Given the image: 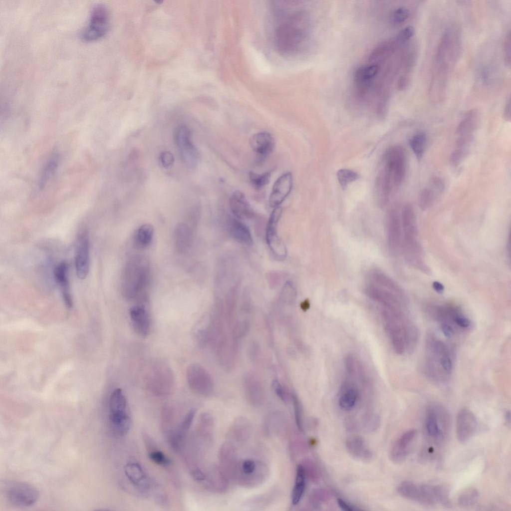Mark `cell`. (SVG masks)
Returning <instances> with one entry per match:
<instances>
[{
	"instance_id": "obj_25",
	"label": "cell",
	"mask_w": 511,
	"mask_h": 511,
	"mask_svg": "<svg viewBox=\"0 0 511 511\" xmlns=\"http://www.w3.org/2000/svg\"><path fill=\"white\" fill-rule=\"evenodd\" d=\"M90 263V242L88 237L82 235L78 242L75 257L76 273L80 279H85L88 273Z\"/></svg>"
},
{
	"instance_id": "obj_5",
	"label": "cell",
	"mask_w": 511,
	"mask_h": 511,
	"mask_svg": "<svg viewBox=\"0 0 511 511\" xmlns=\"http://www.w3.org/2000/svg\"><path fill=\"white\" fill-rule=\"evenodd\" d=\"M402 246L404 256L413 267L428 273L430 272L423 257L421 245L418 238L416 217L414 209L410 204H406L401 215Z\"/></svg>"
},
{
	"instance_id": "obj_44",
	"label": "cell",
	"mask_w": 511,
	"mask_h": 511,
	"mask_svg": "<svg viewBox=\"0 0 511 511\" xmlns=\"http://www.w3.org/2000/svg\"><path fill=\"white\" fill-rule=\"evenodd\" d=\"M337 177L340 185L344 189L349 184L357 180L359 176L357 173L351 170L341 169L337 172Z\"/></svg>"
},
{
	"instance_id": "obj_8",
	"label": "cell",
	"mask_w": 511,
	"mask_h": 511,
	"mask_svg": "<svg viewBox=\"0 0 511 511\" xmlns=\"http://www.w3.org/2000/svg\"><path fill=\"white\" fill-rule=\"evenodd\" d=\"M108 418L115 432L123 436L129 431L131 419L127 410V402L122 390L115 389L111 393L109 404Z\"/></svg>"
},
{
	"instance_id": "obj_3",
	"label": "cell",
	"mask_w": 511,
	"mask_h": 511,
	"mask_svg": "<svg viewBox=\"0 0 511 511\" xmlns=\"http://www.w3.org/2000/svg\"><path fill=\"white\" fill-rule=\"evenodd\" d=\"M384 327L395 352L402 354L412 350L418 340V330L405 310H391L382 307Z\"/></svg>"
},
{
	"instance_id": "obj_1",
	"label": "cell",
	"mask_w": 511,
	"mask_h": 511,
	"mask_svg": "<svg viewBox=\"0 0 511 511\" xmlns=\"http://www.w3.org/2000/svg\"><path fill=\"white\" fill-rule=\"evenodd\" d=\"M270 8L275 47L283 54L298 51L309 34L308 14L292 1H273Z\"/></svg>"
},
{
	"instance_id": "obj_38",
	"label": "cell",
	"mask_w": 511,
	"mask_h": 511,
	"mask_svg": "<svg viewBox=\"0 0 511 511\" xmlns=\"http://www.w3.org/2000/svg\"><path fill=\"white\" fill-rule=\"evenodd\" d=\"M305 477L302 466L301 464L298 465L291 494V503L293 505L298 504L302 498L305 487Z\"/></svg>"
},
{
	"instance_id": "obj_9",
	"label": "cell",
	"mask_w": 511,
	"mask_h": 511,
	"mask_svg": "<svg viewBox=\"0 0 511 511\" xmlns=\"http://www.w3.org/2000/svg\"><path fill=\"white\" fill-rule=\"evenodd\" d=\"M148 390L160 397L169 395L174 386V378L171 369L167 364L158 363L149 370L146 376Z\"/></svg>"
},
{
	"instance_id": "obj_18",
	"label": "cell",
	"mask_w": 511,
	"mask_h": 511,
	"mask_svg": "<svg viewBox=\"0 0 511 511\" xmlns=\"http://www.w3.org/2000/svg\"><path fill=\"white\" fill-rule=\"evenodd\" d=\"M450 490L444 485H418L416 502L426 505L447 504Z\"/></svg>"
},
{
	"instance_id": "obj_23",
	"label": "cell",
	"mask_w": 511,
	"mask_h": 511,
	"mask_svg": "<svg viewBox=\"0 0 511 511\" xmlns=\"http://www.w3.org/2000/svg\"><path fill=\"white\" fill-rule=\"evenodd\" d=\"M250 145L256 154L258 163L264 161L272 152L275 146L274 139L266 131L254 134L250 139Z\"/></svg>"
},
{
	"instance_id": "obj_53",
	"label": "cell",
	"mask_w": 511,
	"mask_h": 511,
	"mask_svg": "<svg viewBox=\"0 0 511 511\" xmlns=\"http://www.w3.org/2000/svg\"><path fill=\"white\" fill-rule=\"evenodd\" d=\"M296 293V289L293 284L291 281L288 280L285 283L282 288L280 298L284 301L291 302L295 299Z\"/></svg>"
},
{
	"instance_id": "obj_49",
	"label": "cell",
	"mask_w": 511,
	"mask_h": 511,
	"mask_svg": "<svg viewBox=\"0 0 511 511\" xmlns=\"http://www.w3.org/2000/svg\"><path fill=\"white\" fill-rule=\"evenodd\" d=\"M303 467L305 476L313 483H317L319 482L320 477L318 472L313 463L309 459L304 461Z\"/></svg>"
},
{
	"instance_id": "obj_21",
	"label": "cell",
	"mask_w": 511,
	"mask_h": 511,
	"mask_svg": "<svg viewBox=\"0 0 511 511\" xmlns=\"http://www.w3.org/2000/svg\"><path fill=\"white\" fill-rule=\"evenodd\" d=\"M196 414L194 409L190 410L175 430L167 433L171 447L177 453L181 452L184 447L186 436L192 424Z\"/></svg>"
},
{
	"instance_id": "obj_57",
	"label": "cell",
	"mask_w": 511,
	"mask_h": 511,
	"mask_svg": "<svg viewBox=\"0 0 511 511\" xmlns=\"http://www.w3.org/2000/svg\"><path fill=\"white\" fill-rule=\"evenodd\" d=\"M345 364L348 373L353 374L355 372L356 369L355 363L353 357L351 356L346 357L345 360Z\"/></svg>"
},
{
	"instance_id": "obj_41",
	"label": "cell",
	"mask_w": 511,
	"mask_h": 511,
	"mask_svg": "<svg viewBox=\"0 0 511 511\" xmlns=\"http://www.w3.org/2000/svg\"><path fill=\"white\" fill-rule=\"evenodd\" d=\"M479 497L478 490L470 488L463 491L458 497L457 502L462 507H469L475 504Z\"/></svg>"
},
{
	"instance_id": "obj_19",
	"label": "cell",
	"mask_w": 511,
	"mask_h": 511,
	"mask_svg": "<svg viewBox=\"0 0 511 511\" xmlns=\"http://www.w3.org/2000/svg\"><path fill=\"white\" fill-rule=\"evenodd\" d=\"M478 421L474 414L468 408H463L458 413L456 431L458 440L465 443L475 435L478 429Z\"/></svg>"
},
{
	"instance_id": "obj_39",
	"label": "cell",
	"mask_w": 511,
	"mask_h": 511,
	"mask_svg": "<svg viewBox=\"0 0 511 511\" xmlns=\"http://www.w3.org/2000/svg\"><path fill=\"white\" fill-rule=\"evenodd\" d=\"M245 383L247 395L251 399L253 397L256 400V397L259 400L262 394V388L259 381L255 377L249 375L245 378Z\"/></svg>"
},
{
	"instance_id": "obj_45",
	"label": "cell",
	"mask_w": 511,
	"mask_h": 511,
	"mask_svg": "<svg viewBox=\"0 0 511 511\" xmlns=\"http://www.w3.org/2000/svg\"><path fill=\"white\" fill-rule=\"evenodd\" d=\"M154 446L150 445L148 448V456L149 459L157 465L167 466L171 463L169 459L161 451L155 449Z\"/></svg>"
},
{
	"instance_id": "obj_4",
	"label": "cell",
	"mask_w": 511,
	"mask_h": 511,
	"mask_svg": "<svg viewBox=\"0 0 511 511\" xmlns=\"http://www.w3.org/2000/svg\"><path fill=\"white\" fill-rule=\"evenodd\" d=\"M222 458L223 463L230 470V474L240 483L253 485L263 481L267 473L265 464L256 454H237L232 445L223 447Z\"/></svg>"
},
{
	"instance_id": "obj_47",
	"label": "cell",
	"mask_w": 511,
	"mask_h": 511,
	"mask_svg": "<svg viewBox=\"0 0 511 511\" xmlns=\"http://www.w3.org/2000/svg\"><path fill=\"white\" fill-rule=\"evenodd\" d=\"M409 9L404 6L396 8L392 12L391 20L393 24L400 25L405 23L410 16Z\"/></svg>"
},
{
	"instance_id": "obj_16",
	"label": "cell",
	"mask_w": 511,
	"mask_h": 511,
	"mask_svg": "<svg viewBox=\"0 0 511 511\" xmlns=\"http://www.w3.org/2000/svg\"><path fill=\"white\" fill-rule=\"evenodd\" d=\"M418 53V43L412 39L406 47L401 59L400 68L401 73L397 82V88L400 91L406 89L410 84Z\"/></svg>"
},
{
	"instance_id": "obj_54",
	"label": "cell",
	"mask_w": 511,
	"mask_h": 511,
	"mask_svg": "<svg viewBox=\"0 0 511 511\" xmlns=\"http://www.w3.org/2000/svg\"><path fill=\"white\" fill-rule=\"evenodd\" d=\"M272 387L277 396L283 401L287 402L291 395H289L286 389L277 380L272 382Z\"/></svg>"
},
{
	"instance_id": "obj_29",
	"label": "cell",
	"mask_w": 511,
	"mask_h": 511,
	"mask_svg": "<svg viewBox=\"0 0 511 511\" xmlns=\"http://www.w3.org/2000/svg\"><path fill=\"white\" fill-rule=\"evenodd\" d=\"M176 135L177 142L183 157L188 163L194 165L196 162L198 152L190 140L188 129L185 126L179 127Z\"/></svg>"
},
{
	"instance_id": "obj_13",
	"label": "cell",
	"mask_w": 511,
	"mask_h": 511,
	"mask_svg": "<svg viewBox=\"0 0 511 511\" xmlns=\"http://www.w3.org/2000/svg\"><path fill=\"white\" fill-rule=\"evenodd\" d=\"M282 213L279 206L273 208L269 216L266 230V241L272 254L278 259H283L287 256L286 247L277 233L278 221Z\"/></svg>"
},
{
	"instance_id": "obj_52",
	"label": "cell",
	"mask_w": 511,
	"mask_h": 511,
	"mask_svg": "<svg viewBox=\"0 0 511 511\" xmlns=\"http://www.w3.org/2000/svg\"><path fill=\"white\" fill-rule=\"evenodd\" d=\"M468 153L469 149L457 147L450 156L451 164L454 167L458 166L465 160Z\"/></svg>"
},
{
	"instance_id": "obj_43",
	"label": "cell",
	"mask_w": 511,
	"mask_h": 511,
	"mask_svg": "<svg viewBox=\"0 0 511 511\" xmlns=\"http://www.w3.org/2000/svg\"><path fill=\"white\" fill-rule=\"evenodd\" d=\"M437 193L431 188L424 189L420 193L418 198V205L423 210L430 208L434 203Z\"/></svg>"
},
{
	"instance_id": "obj_27",
	"label": "cell",
	"mask_w": 511,
	"mask_h": 511,
	"mask_svg": "<svg viewBox=\"0 0 511 511\" xmlns=\"http://www.w3.org/2000/svg\"><path fill=\"white\" fill-rule=\"evenodd\" d=\"M230 209L234 216L240 220H248L254 216V211L245 195L240 191H236L229 200Z\"/></svg>"
},
{
	"instance_id": "obj_6",
	"label": "cell",
	"mask_w": 511,
	"mask_h": 511,
	"mask_svg": "<svg viewBox=\"0 0 511 511\" xmlns=\"http://www.w3.org/2000/svg\"><path fill=\"white\" fill-rule=\"evenodd\" d=\"M426 353V370L429 375L438 380L450 376L453 370L451 353L446 344L435 338L428 339Z\"/></svg>"
},
{
	"instance_id": "obj_61",
	"label": "cell",
	"mask_w": 511,
	"mask_h": 511,
	"mask_svg": "<svg viewBox=\"0 0 511 511\" xmlns=\"http://www.w3.org/2000/svg\"><path fill=\"white\" fill-rule=\"evenodd\" d=\"M433 288H434L435 290H436L437 292L439 293H441L443 291L444 286L441 283L438 281H435L433 282Z\"/></svg>"
},
{
	"instance_id": "obj_14",
	"label": "cell",
	"mask_w": 511,
	"mask_h": 511,
	"mask_svg": "<svg viewBox=\"0 0 511 511\" xmlns=\"http://www.w3.org/2000/svg\"><path fill=\"white\" fill-rule=\"evenodd\" d=\"M365 292L370 299L379 304L382 307L392 310L405 309V297L372 283L366 286Z\"/></svg>"
},
{
	"instance_id": "obj_34",
	"label": "cell",
	"mask_w": 511,
	"mask_h": 511,
	"mask_svg": "<svg viewBox=\"0 0 511 511\" xmlns=\"http://www.w3.org/2000/svg\"><path fill=\"white\" fill-rule=\"evenodd\" d=\"M480 121V115L476 109L468 111L459 124L457 133L459 135H474L478 128Z\"/></svg>"
},
{
	"instance_id": "obj_48",
	"label": "cell",
	"mask_w": 511,
	"mask_h": 511,
	"mask_svg": "<svg viewBox=\"0 0 511 511\" xmlns=\"http://www.w3.org/2000/svg\"><path fill=\"white\" fill-rule=\"evenodd\" d=\"M175 236L177 247L181 250L185 248L188 244L190 237L187 227L183 225L179 226L176 229Z\"/></svg>"
},
{
	"instance_id": "obj_40",
	"label": "cell",
	"mask_w": 511,
	"mask_h": 511,
	"mask_svg": "<svg viewBox=\"0 0 511 511\" xmlns=\"http://www.w3.org/2000/svg\"><path fill=\"white\" fill-rule=\"evenodd\" d=\"M426 141V136L424 132L416 134L410 140L411 148L418 160L421 159L424 154Z\"/></svg>"
},
{
	"instance_id": "obj_31",
	"label": "cell",
	"mask_w": 511,
	"mask_h": 511,
	"mask_svg": "<svg viewBox=\"0 0 511 511\" xmlns=\"http://www.w3.org/2000/svg\"><path fill=\"white\" fill-rule=\"evenodd\" d=\"M346 450L352 457L363 461H369L372 458V451L368 448L364 439L358 435L348 437L345 442Z\"/></svg>"
},
{
	"instance_id": "obj_22",
	"label": "cell",
	"mask_w": 511,
	"mask_h": 511,
	"mask_svg": "<svg viewBox=\"0 0 511 511\" xmlns=\"http://www.w3.org/2000/svg\"><path fill=\"white\" fill-rule=\"evenodd\" d=\"M293 184L291 172L282 174L274 182L269 197V205L272 208L279 207L291 192Z\"/></svg>"
},
{
	"instance_id": "obj_42",
	"label": "cell",
	"mask_w": 511,
	"mask_h": 511,
	"mask_svg": "<svg viewBox=\"0 0 511 511\" xmlns=\"http://www.w3.org/2000/svg\"><path fill=\"white\" fill-rule=\"evenodd\" d=\"M249 178L252 186L256 190H260L269 184L271 173L266 172L259 174L251 171L249 173Z\"/></svg>"
},
{
	"instance_id": "obj_56",
	"label": "cell",
	"mask_w": 511,
	"mask_h": 511,
	"mask_svg": "<svg viewBox=\"0 0 511 511\" xmlns=\"http://www.w3.org/2000/svg\"><path fill=\"white\" fill-rule=\"evenodd\" d=\"M379 419L376 416H371L365 419L364 425L368 431H373L378 427Z\"/></svg>"
},
{
	"instance_id": "obj_28",
	"label": "cell",
	"mask_w": 511,
	"mask_h": 511,
	"mask_svg": "<svg viewBox=\"0 0 511 511\" xmlns=\"http://www.w3.org/2000/svg\"><path fill=\"white\" fill-rule=\"evenodd\" d=\"M53 274L60 288L65 305L67 308H71L73 306V301L70 293L67 263L62 261L58 264L54 268Z\"/></svg>"
},
{
	"instance_id": "obj_10",
	"label": "cell",
	"mask_w": 511,
	"mask_h": 511,
	"mask_svg": "<svg viewBox=\"0 0 511 511\" xmlns=\"http://www.w3.org/2000/svg\"><path fill=\"white\" fill-rule=\"evenodd\" d=\"M4 493L7 501L12 505L25 507L34 504L39 498V492L32 485L21 481H11L5 485Z\"/></svg>"
},
{
	"instance_id": "obj_62",
	"label": "cell",
	"mask_w": 511,
	"mask_h": 511,
	"mask_svg": "<svg viewBox=\"0 0 511 511\" xmlns=\"http://www.w3.org/2000/svg\"><path fill=\"white\" fill-rule=\"evenodd\" d=\"M308 306L309 303L306 301H305L304 302H303L301 305V307L303 309H307L308 308Z\"/></svg>"
},
{
	"instance_id": "obj_26",
	"label": "cell",
	"mask_w": 511,
	"mask_h": 511,
	"mask_svg": "<svg viewBox=\"0 0 511 511\" xmlns=\"http://www.w3.org/2000/svg\"><path fill=\"white\" fill-rule=\"evenodd\" d=\"M387 229L389 248L393 252L397 253L402 248V232L401 218L395 210L391 211L388 215Z\"/></svg>"
},
{
	"instance_id": "obj_20",
	"label": "cell",
	"mask_w": 511,
	"mask_h": 511,
	"mask_svg": "<svg viewBox=\"0 0 511 511\" xmlns=\"http://www.w3.org/2000/svg\"><path fill=\"white\" fill-rule=\"evenodd\" d=\"M124 473L129 482L141 492L147 493L156 486L141 465L137 463H127L124 466Z\"/></svg>"
},
{
	"instance_id": "obj_36",
	"label": "cell",
	"mask_w": 511,
	"mask_h": 511,
	"mask_svg": "<svg viewBox=\"0 0 511 511\" xmlns=\"http://www.w3.org/2000/svg\"><path fill=\"white\" fill-rule=\"evenodd\" d=\"M342 387L343 393L339 398V406L344 411H349L356 404L358 396V390L355 386L348 383H345Z\"/></svg>"
},
{
	"instance_id": "obj_17",
	"label": "cell",
	"mask_w": 511,
	"mask_h": 511,
	"mask_svg": "<svg viewBox=\"0 0 511 511\" xmlns=\"http://www.w3.org/2000/svg\"><path fill=\"white\" fill-rule=\"evenodd\" d=\"M383 160L390 167L393 175L394 186H399L406 175V154L403 148L395 145L389 148L384 154Z\"/></svg>"
},
{
	"instance_id": "obj_59",
	"label": "cell",
	"mask_w": 511,
	"mask_h": 511,
	"mask_svg": "<svg viewBox=\"0 0 511 511\" xmlns=\"http://www.w3.org/2000/svg\"><path fill=\"white\" fill-rule=\"evenodd\" d=\"M161 161L164 166H169L173 161L172 155L170 153L165 152L161 156Z\"/></svg>"
},
{
	"instance_id": "obj_35",
	"label": "cell",
	"mask_w": 511,
	"mask_h": 511,
	"mask_svg": "<svg viewBox=\"0 0 511 511\" xmlns=\"http://www.w3.org/2000/svg\"><path fill=\"white\" fill-rule=\"evenodd\" d=\"M379 70V65L376 63L358 67L354 73V83H374L373 81Z\"/></svg>"
},
{
	"instance_id": "obj_37",
	"label": "cell",
	"mask_w": 511,
	"mask_h": 511,
	"mask_svg": "<svg viewBox=\"0 0 511 511\" xmlns=\"http://www.w3.org/2000/svg\"><path fill=\"white\" fill-rule=\"evenodd\" d=\"M154 229L149 224L139 227L134 235V244L138 249H144L151 243L153 237Z\"/></svg>"
},
{
	"instance_id": "obj_60",
	"label": "cell",
	"mask_w": 511,
	"mask_h": 511,
	"mask_svg": "<svg viewBox=\"0 0 511 511\" xmlns=\"http://www.w3.org/2000/svg\"><path fill=\"white\" fill-rule=\"evenodd\" d=\"M504 118L506 121H511V99L509 97L505 104L504 111Z\"/></svg>"
},
{
	"instance_id": "obj_50",
	"label": "cell",
	"mask_w": 511,
	"mask_h": 511,
	"mask_svg": "<svg viewBox=\"0 0 511 511\" xmlns=\"http://www.w3.org/2000/svg\"><path fill=\"white\" fill-rule=\"evenodd\" d=\"M293 402L294 418L295 423L298 430L300 431L303 430V418L302 409L301 403L297 396L292 394L291 396Z\"/></svg>"
},
{
	"instance_id": "obj_51",
	"label": "cell",
	"mask_w": 511,
	"mask_h": 511,
	"mask_svg": "<svg viewBox=\"0 0 511 511\" xmlns=\"http://www.w3.org/2000/svg\"><path fill=\"white\" fill-rule=\"evenodd\" d=\"M57 160L56 157H54L50 160L46 165L41 176L40 181V186H43L50 177L54 174L57 165Z\"/></svg>"
},
{
	"instance_id": "obj_24",
	"label": "cell",
	"mask_w": 511,
	"mask_h": 511,
	"mask_svg": "<svg viewBox=\"0 0 511 511\" xmlns=\"http://www.w3.org/2000/svg\"><path fill=\"white\" fill-rule=\"evenodd\" d=\"M416 435V430L410 429L403 433L395 441L389 453V458L392 462L401 463L406 459Z\"/></svg>"
},
{
	"instance_id": "obj_58",
	"label": "cell",
	"mask_w": 511,
	"mask_h": 511,
	"mask_svg": "<svg viewBox=\"0 0 511 511\" xmlns=\"http://www.w3.org/2000/svg\"><path fill=\"white\" fill-rule=\"evenodd\" d=\"M337 502L340 508L343 511H353L358 510V509H356L354 507H353L342 499H338Z\"/></svg>"
},
{
	"instance_id": "obj_2",
	"label": "cell",
	"mask_w": 511,
	"mask_h": 511,
	"mask_svg": "<svg viewBox=\"0 0 511 511\" xmlns=\"http://www.w3.org/2000/svg\"><path fill=\"white\" fill-rule=\"evenodd\" d=\"M461 31L452 24L446 27L439 40L433 59L429 96L434 103L442 102L447 94L451 76L462 51Z\"/></svg>"
},
{
	"instance_id": "obj_30",
	"label": "cell",
	"mask_w": 511,
	"mask_h": 511,
	"mask_svg": "<svg viewBox=\"0 0 511 511\" xmlns=\"http://www.w3.org/2000/svg\"><path fill=\"white\" fill-rule=\"evenodd\" d=\"M130 316L135 331L142 336H147L150 330V320L145 307L140 305L133 306L130 310Z\"/></svg>"
},
{
	"instance_id": "obj_12",
	"label": "cell",
	"mask_w": 511,
	"mask_h": 511,
	"mask_svg": "<svg viewBox=\"0 0 511 511\" xmlns=\"http://www.w3.org/2000/svg\"><path fill=\"white\" fill-rule=\"evenodd\" d=\"M448 415L443 407L431 404L426 409V427L429 436L436 441L443 440L448 426Z\"/></svg>"
},
{
	"instance_id": "obj_32",
	"label": "cell",
	"mask_w": 511,
	"mask_h": 511,
	"mask_svg": "<svg viewBox=\"0 0 511 511\" xmlns=\"http://www.w3.org/2000/svg\"><path fill=\"white\" fill-rule=\"evenodd\" d=\"M228 225L232 237L236 241L247 245L252 244L253 239L250 231L240 220L235 217L230 218Z\"/></svg>"
},
{
	"instance_id": "obj_15",
	"label": "cell",
	"mask_w": 511,
	"mask_h": 511,
	"mask_svg": "<svg viewBox=\"0 0 511 511\" xmlns=\"http://www.w3.org/2000/svg\"><path fill=\"white\" fill-rule=\"evenodd\" d=\"M186 378L190 388L195 392L207 396L213 391L214 384L209 373L200 365L190 364L186 371Z\"/></svg>"
},
{
	"instance_id": "obj_33",
	"label": "cell",
	"mask_w": 511,
	"mask_h": 511,
	"mask_svg": "<svg viewBox=\"0 0 511 511\" xmlns=\"http://www.w3.org/2000/svg\"><path fill=\"white\" fill-rule=\"evenodd\" d=\"M369 277L372 283L385 289L388 290L397 295L405 297L404 293L400 287L390 277L378 269H373L370 272Z\"/></svg>"
},
{
	"instance_id": "obj_55",
	"label": "cell",
	"mask_w": 511,
	"mask_h": 511,
	"mask_svg": "<svg viewBox=\"0 0 511 511\" xmlns=\"http://www.w3.org/2000/svg\"><path fill=\"white\" fill-rule=\"evenodd\" d=\"M503 55L505 63L507 67L511 66V33L509 31L506 35L503 42Z\"/></svg>"
},
{
	"instance_id": "obj_11",
	"label": "cell",
	"mask_w": 511,
	"mask_h": 511,
	"mask_svg": "<svg viewBox=\"0 0 511 511\" xmlns=\"http://www.w3.org/2000/svg\"><path fill=\"white\" fill-rule=\"evenodd\" d=\"M109 20L107 8L102 4H95L92 8L88 24L81 32V39L92 41L102 37L108 31Z\"/></svg>"
},
{
	"instance_id": "obj_46",
	"label": "cell",
	"mask_w": 511,
	"mask_h": 511,
	"mask_svg": "<svg viewBox=\"0 0 511 511\" xmlns=\"http://www.w3.org/2000/svg\"><path fill=\"white\" fill-rule=\"evenodd\" d=\"M330 498V494L327 491L317 489L311 492L309 496V501L313 507L318 508L320 507L322 504L327 502Z\"/></svg>"
},
{
	"instance_id": "obj_7",
	"label": "cell",
	"mask_w": 511,
	"mask_h": 511,
	"mask_svg": "<svg viewBox=\"0 0 511 511\" xmlns=\"http://www.w3.org/2000/svg\"><path fill=\"white\" fill-rule=\"evenodd\" d=\"M148 266L142 258L131 260L126 265L122 276V292L128 299L134 298L146 284Z\"/></svg>"
}]
</instances>
